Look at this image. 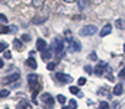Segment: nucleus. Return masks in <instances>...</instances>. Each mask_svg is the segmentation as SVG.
I'll return each mask as SVG.
<instances>
[{
  "instance_id": "f257e3e1",
  "label": "nucleus",
  "mask_w": 125,
  "mask_h": 109,
  "mask_svg": "<svg viewBox=\"0 0 125 109\" xmlns=\"http://www.w3.org/2000/svg\"><path fill=\"white\" fill-rule=\"evenodd\" d=\"M51 50L57 54V57L64 55V41L62 38H54L51 42Z\"/></svg>"
},
{
  "instance_id": "f03ea898",
  "label": "nucleus",
  "mask_w": 125,
  "mask_h": 109,
  "mask_svg": "<svg viewBox=\"0 0 125 109\" xmlns=\"http://www.w3.org/2000/svg\"><path fill=\"white\" fill-rule=\"evenodd\" d=\"M97 32V28L94 26V25H86V26H83L80 31H79V35L80 36H92L94 35Z\"/></svg>"
},
{
  "instance_id": "7ed1b4c3",
  "label": "nucleus",
  "mask_w": 125,
  "mask_h": 109,
  "mask_svg": "<svg viewBox=\"0 0 125 109\" xmlns=\"http://www.w3.org/2000/svg\"><path fill=\"white\" fill-rule=\"evenodd\" d=\"M41 102L44 103V106L47 109H52L54 108V98L50 93H42L41 96Z\"/></svg>"
},
{
  "instance_id": "20e7f679",
  "label": "nucleus",
  "mask_w": 125,
  "mask_h": 109,
  "mask_svg": "<svg viewBox=\"0 0 125 109\" xmlns=\"http://www.w3.org/2000/svg\"><path fill=\"white\" fill-rule=\"evenodd\" d=\"M28 84L31 87V90H33L36 86H39V76L38 74H28Z\"/></svg>"
},
{
  "instance_id": "39448f33",
  "label": "nucleus",
  "mask_w": 125,
  "mask_h": 109,
  "mask_svg": "<svg viewBox=\"0 0 125 109\" xmlns=\"http://www.w3.org/2000/svg\"><path fill=\"white\" fill-rule=\"evenodd\" d=\"M93 70H94L93 73L96 74V76H102V74L105 73V70H109V66H108V63H103V61H99V63H97V66L94 67Z\"/></svg>"
},
{
  "instance_id": "423d86ee",
  "label": "nucleus",
  "mask_w": 125,
  "mask_h": 109,
  "mask_svg": "<svg viewBox=\"0 0 125 109\" xmlns=\"http://www.w3.org/2000/svg\"><path fill=\"white\" fill-rule=\"evenodd\" d=\"M55 79H57L60 83H62V84H67V83H71V81H73V79H71L68 74H64V73H57V74H55Z\"/></svg>"
},
{
  "instance_id": "0eeeda50",
  "label": "nucleus",
  "mask_w": 125,
  "mask_h": 109,
  "mask_svg": "<svg viewBox=\"0 0 125 109\" xmlns=\"http://www.w3.org/2000/svg\"><path fill=\"white\" fill-rule=\"evenodd\" d=\"M19 79V73H12V74H9V76H6V77H3V83L4 84H10V83H13V81H16Z\"/></svg>"
},
{
  "instance_id": "6e6552de",
  "label": "nucleus",
  "mask_w": 125,
  "mask_h": 109,
  "mask_svg": "<svg viewBox=\"0 0 125 109\" xmlns=\"http://www.w3.org/2000/svg\"><path fill=\"white\" fill-rule=\"evenodd\" d=\"M111 32H112V25H111V23H106V25H105V26H103V28L100 29L99 35L102 36V38H105L106 35H109Z\"/></svg>"
},
{
  "instance_id": "1a4fd4ad",
  "label": "nucleus",
  "mask_w": 125,
  "mask_h": 109,
  "mask_svg": "<svg viewBox=\"0 0 125 109\" xmlns=\"http://www.w3.org/2000/svg\"><path fill=\"white\" fill-rule=\"evenodd\" d=\"M70 47H71L70 50H71L73 52H79V51L82 50L80 42H79V41H76V39H71V41H70Z\"/></svg>"
},
{
  "instance_id": "9d476101",
  "label": "nucleus",
  "mask_w": 125,
  "mask_h": 109,
  "mask_svg": "<svg viewBox=\"0 0 125 109\" xmlns=\"http://www.w3.org/2000/svg\"><path fill=\"white\" fill-rule=\"evenodd\" d=\"M51 55H52V50H51V48H45V50L41 52V57H42V60H45V61L50 60Z\"/></svg>"
},
{
  "instance_id": "9b49d317",
  "label": "nucleus",
  "mask_w": 125,
  "mask_h": 109,
  "mask_svg": "<svg viewBox=\"0 0 125 109\" xmlns=\"http://www.w3.org/2000/svg\"><path fill=\"white\" fill-rule=\"evenodd\" d=\"M25 64H26V67H29L32 70H35L36 69V61H35V58L33 57H29L26 61H25Z\"/></svg>"
},
{
  "instance_id": "f8f14e48",
  "label": "nucleus",
  "mask_w": 125,
  "mask_h": 109,
  "mask_svg": "<svg viewBox=\"0 0 125 109\" xmlns=\"http://www.w3.org/2000/svg\"><path fill=\"white\" fill-rule=\"evenodd\" d=\"M45 48H47V42H45L44 39H38V41H36V50L42 52Z\"/></svg>"
},
{
  "instance_id": "ddd939ff",
  "label": "nucleus",
  "mask_w": 125,
  "mask_h": 109,
  "mask_svg": "<svg viewBox=\"0 0 125 109\" xmlns=\"http://www.w3.org/2000/svg\"><path fill=\"white\" fill-rule=\"evenodd\" d=\"M13 47L18 50V51H23V44H22V41L21 39H13Z\"/></svg>"
},
{
  "instance_id": "4468645a",
  "label": "nucleus",
  "mask_w": 125,
  "mask_h": 109,
  "mask_svg": "<svg viewBox=\"0 0 125 109\" xmlns=\"http://www.w3.org/2000/svg\"><path fill=\"white\" fill-rule=\"evenodd\" d=\"M122 92H124V87H122V84H121V83H118V84L114 87V95L121 96V95H122Z\"/></svg>"
},
{
  "instance_id": "2eb2a0df",
  "label": "nucleus",
  "mask_w": 125,
  "mask_h": 109,
  "mask_svg": "<svg viewBox=\"0 0 125 109\" xmlns=\"http://www.w3.org/2000/svg\"><path fill=\"white\" fill-rule=\"evenodd\" d=\"M115 26L118 28V29H125V22L122 19H116V22H115Z\"/></svg>"
},
{
  "instance_id": "dca6fc26",
  "label": "nucleus",
  "mask_w": 125,
  "mask_h": 109,
  "mask_svg": "<svg viewBox=\"0 0 125 109\" xmlns=\"http://www.w3.org/2000/svg\"><path fill=\"white\" fill-rule=\"evenodd\" d=\"M32 3H33V6H35V7H42V6H44V3H45V0H33Z\"/></svg>"
},
{
  "instance_id": "f3484780",
  "label": "nucleus",
  "mask_w": 125,
  "mask_h": 109,
  "mask_svg": "<svg viewBox=\"0 0 125 109\" xmlns=\"http://www.w3.org/2000/svg\"><path fill=\"white\" fill-rule=\"evenodd\" d=\"M9 31H10V29H9V28H7L6 25H3V23H0V35H1V34H7Z\"/></svg>"
},
{
  "instance_id": "a211bd4d",
  "label": "nucleus",
  "mask_w": 125,
  "mask_h": 109,
  "mask_svg": "<svg viewBox=\"0 0 125 109\" xmlns=\"http://www.w3.org/2000/svg\"><path fill=\"white\" fill-rule=\"evenodd\" d=\"M70 92H71L73 95H79V93H80V89H79L77 86H71V87H70Z\"/></svg>"
},
{
  "instance_id": "6ab92c4d",
  "label": "nucleus",
  "mask_w": 125,
  "mask_h": 109,
  "mask_svg": "<svg viewBox=\"0 0 125 109\" xmlns=\"http://www.w3.org/2000/svg\"><path fill=\"white\" fill-rule=\"evenodd\" d=\"M68 105H70V109H76L77 106H79V105H77V102H76L74 99H71V100L68 102Z\"/></svg>"
},
{
  "instance_id": "aec40b11",
  "label": "nucleus",
  "mask_w": 125,
  "mask_h": 109,
  "mask_svg": "<svg viewBox=\"0 0 125 109\" xmlns=\"http://www.w3.org/2000/svg\"><path fill=\"white\" fill-rule=\"evenodd\" d=\"M57 100H58V102H60L61 105H64V103L67 102V99H65V98H64L62 95H58V96H57Z\"/></svg>"
},
{
  "instance_id": "412c9836",
  "label": "nucleus",
  "mask_w": 125,
  "mask_h": 109,
  "mask_svg": "<svg viewBox=\"0 0 125 109\" xmlns=\"http://www.w3.org/2000/svg\"><path fill=\"white\" fill-rule=\"evenodd\" d=\"M26 108H28V103H26L25 100H22V102L18 105V108H16V109H26Z\"/></svg>"
},
{
  "instance_id": "4be33fe9",
  "label": "nucleus",
  "mask_w": 125,
  "mask_h": 109,
  "mask_svg": "<svg viewBox=\"0 0 125 109\" xmlns=\"http://www.w3.org/2000/svg\"><path fill=\"white\" fill-rule=\"evenodd\" d=\"M7 96H9V90H6V89L0 90V98H7Z\"/></svg>"
},
{
  "instance_id": "5701e85b",
  "label": "nucleus",
  "mask_w": 125,
  "mask_h": 109,
  "mask_svg": "<svg viewBox=\"0 0 125 109\" xmlns=\"http://www.w3.org/2000/svg\"><path fill=\"white\" fill-rule=\"evenodd\" d=\"M99 106H100L99 109H108V108H109V103L103 100V102H100V103H99Z\"/></svg>"
},
{
  "instance_id": "b1692460",
  "label": "nucleus",
  "mask_w": 125,
  "mask_h": 109,
  "mask_svg": "<svg viewBox=\"0 0 125 109\" xmlns=\"http://www.w3.org/2000/svg\"><path fill=\"white\" fill-rule=\"evenodd\" d=\"M7 50V44L6 42H0V52H4Z\"/></svg>"
},
{
  "instance_id": "393cba45",
  "label": "nucleus",
  "mask_w": 125,
  "mask_h": 109,
  "mask_svg": "<svg viewBox=\"0 0 125 109\" xmlns=\"http://www.w3.org/2000/svg\"><path fill=\"white\" fill-rule=\"evenodd\" d=\"M77 84H79V86H83V84H86V79H84V77H80V79L77 80Z\"/></svg>"
},
{
  "instance_id": "a878e982",
  "label": "nucleus",
  "mask_w": 125,
  "mask_h": 109,
  "mask_svg": "<svg viewBox=\"0 0 125 109\" xmlns=\"http://www.w3.org/2000/svg\"><path fill=\"white\" fill-rule=\"evenodd\" d=\"M0 23H3V25L7 23V18H6L4 15H1V13H0Z\"/></svg>"
},
{
  "instance_id": "bb28decb",
  "label": "nucleus",
  "mask_w": 125,
  "mask_h": 109,
  "mask_svg": "<svg viewBox=\"0 0 125 109\" xmlns=\"http://www.w3.org/2000/svg\"><path fill=\"white\" fill-rule=\"evenodd\" d=\"M55 66H57L55 63H50V64L47 66V70H50V71H51V70H54V69H55Z\"/></svg>"
},
{
  "instance_id": "cd10ccee",
  "label": "nucleus",
  "mask_w": 125,
  "mask_h": 109,
  "mask_svg": "<svg viewBox=\"0 0 125 109\" xmlns=\"http://www.w3.org/2000/svg\"><path fill=\"white\" fill-rule=\"evenodd\" d=\"M22 41H25V42L28 41V42H29V41H31V35H28V34H25V35L22 36Z\"/></svg>"
},
{
  "instance_id": "c85d7f7f",
  "label": "nucleus",
  "mask_w": 125,
  "mask_h": 109,
  "mask_svg": "<svg viewBox=\"0 0 125 109\" xmlns=\"http://www.w3.org/2000/svg\"><path fill=\"white\" fill-rule=\"evenodd\" d=\"M4 58H7V60H10V58H12V54H10V51H7V50L4 51Z\"/></svg>"
},
{
  "instance_id": "c756f323",
  "label": "nucleus",
  "mask_w": 125,
  "mask_h": 109,
  "mask_svg": "<svg viewBox=\"0 0 125 109\" xmlns=\"http://www.w3.org/2000/svg\"><path fill=\"white\" fill-rule=\"evenodd\" d=\"M89 58H90V60H93V61H96V60H97V55H96V52H90Z\"/></svg>"
},
{
  "instance_id": "7c9ffc66",
  "label": "nucleus",
  "mask_w": 125,
  "mask_h": 109,
  "mask_svg": "<svg viewBox=\"0 0 125 109\" xmlns=\"http://www.w3.org/2000/svg\"><path fill=\"white\" fill-rule=\"evenodd\" d=\"M84 70H86V73H89V74H92V73H93V69H92L90 66H86V67H84Z\"/></svg>"
},
{
  "instance_id": "2f4dec72",
  "label": "nucleus",
  "mask_w": 125,
  "mask_h": 109,
  "mask_svg": "<svg viewBox=\"0 0 125 109\" xmlns=\"http://www.w3.org/2000/svg\"><path fill=\"white\" fill-rule=\"evenodd\" d=\"M118 76H119V79H125V67L121 70V71H119V74H118Z\"/></svg>"
},
{
  "instance_id": "473e14b6",
  "label": "nucleus",
  "mask_w": 125,
  "mask_h": 109,
  "mask_svg": "<svg viewBox=\"0 0 125 109\" xmlns=\"http://www.w3.org/2000/svg\"><path fill=\"white\" fill-rule=\"evenodd\" d=\"M99 95H109V93H106V89H100L99 90Z\"/></svg>"
},
{
  "instance_id": "72a5a7b5",
  "label": "nucleus",
  "mask_w": 125,
  "mask_h": 109,
  "mask_svg": "<svg viewBox=\"0 0 125 109\" xmlns=\"http://www.w3.org/2000/svg\"><path fill=\"white\" fill-rule=\"evenodd\" d=\"M84 7V1L83 0H80V9H83Z\"/></svg>"
},
{
  "instance_id": "f704fd0d",
  "label": "nucleus",
  "mask_w": 125,
  "mask_h": 109,
  "mask_svg": "<svg viewBox=\"0 0 125 109\" xmlns=\"http://www.w3.org/2000/svg\"><path fill=\"white\" fill-rule=\"evenodd\" d=\"M3 66H4V63H3V60H1V58H0V69H1V67H3Z\"/></svg>"
},
{
  "instance_id": "c9c22d12",
  "label": "nucleus",
  "mask_w": 125,
  "mask_h": 109,
  "mask_svg": "<svg viewBox=\"0 0 125 109\" xmlns=\"http://www.w3.org/2000/svg\"><path fill=\"white\" fill-rule=\"evenodd\" d=\"M64 1H67V3H74V1H77V0H64Z\"/></svg>"
},
{
  "instance_id": "e433bc0d",
  "label": "nucleus",
  "mask_w": 125,
  "mask_h": 109,
  "mask_svg": "<svg viewBox=\"0 0 125 109\" xmlns=\"http://www.w3.org/2000/svg\"><path fill=\"white\" fill-rule=\"evenodd\" d=\"M62 109H70V106H62Z\"/></svg>"
},
{
  "instance_id": "4c0bfd02",
  "label": "nucleus",
  "mask_w": 125,
  "mask_h": 109,
  "mask_svg": "<svg viewBox=\"0 0 125 109\" xmlns=\"http://www.w3.org/2000/svg\"><path fill=\"white\" fill-rule=\"evenodd\" d=\"M124 52H125V44H124Z\"/></svg>"
}]
</instances>
